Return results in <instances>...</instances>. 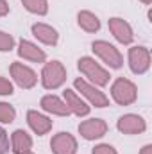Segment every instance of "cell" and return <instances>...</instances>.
Segmentation results:
<instances>
[{
    "instance_id": "7a4b0ae2",
    "label": "cell",
    "mask_w": 152,
    "mask_h": 154,
    "mask_svg": "<svg viewBox=\"0 0 152 154\" xmlns=\"http://www.w3.org/2000/svg\"><path fill=\"white\" fill-rule=\"evenodd\" d=\"M77 66H79V70L84 75L88 77L91 82H95L97 86H106L109 82V72L106 68H102L93 57H88V56L86 57H81L77 61Z\"/></svg>"
},
{
    "instance_id": "5b68a950",
    "label": "cell",
    "mask_w": 152,
    "mask_h": 154,
    "mask_svg": "<svg viewBox=\"0 0 152 154\" xmlns=\"http://www.w3.org/2000/svg\"><path fill=\"white\" fill-rule=\"evenodd\" d=\"M9 70H11V77L14 79V82H16L20 88H23V90H31V88L36 86V82H38V75H36V72H34L32 68L25 66L23 63L14 61V63H11Z\"/></svg>"
},
{
    "instance_id": "ac0fdd59",
    "label": "cell",
    "mask_w": 152,
    "mask_h": 154,
    "mask_svg": "<svg viewBox=\"0 0 152 154\" xmlns=\"http://www.w3.org/2000/svg\"><path fill=\"white\" fill-rule=\"evenodd\" d=\"M77 22H79V27L84 29L86 32H97L100 29V20L91 11H79Z\"/></svg>"
},
{
    "instance_id": "e0dca14e",
    "label": "cell",
    "mask_w": 152,
    "mask_h": 154,
    "mask_svg": "<svg viewBox=\"0 0 152 154\" xmlns=\"http://www.w3.org/2000/svg\"><path fill=\"white\" fill-rule=\"evenodd\" d=\"M32 34L45 45H57V39H59V34L54 27L47 25V23H34L32 25Z\"/></svg>"
},
{
    "instance_id": "484cf974",
    "label": "cell",
    "mask_w": 152,
    "mask_h": 154,
    "mask_svg": "<svg viewBox=\"0 0 152 154\" xmlns=\"http://www.w3.org/2000/svg\"><path fill=\"white\" fill-rule=\"evenodd\" d=\"M140 154H152V145L149 143V145H145L141 151H140Z\"/></svg>"
},
{
    "instance_id": "6da1fadb",
    "label": "cell",
    "mask_w": 152,
    "mask_h": 154,
    "mask_svg": "<svg viewBox=\"0 0 152 154\" xmlns=\"http://www.w3.org/2000/svg\"><path fill=\"white\" fill-rule=\"evenodd\" d=\"M111 97L116 104L120 106H129L136 100L138 97V88L132 81L129 79H123V77H118L111 86Z\"/></svg>"
},
{
    "instance_id": "7402d4cb",
    "label": "cell",
    "mask_w": 152,
    "mask_h": 154,
    "mask_svg": "<svg viewBox=\"0 0 152 154\" xmlns=\"http://www.w3.org/2000/svg\"><path fill=\"white\" fill-rule=\"evenodd\" d=\"M91 154H118V152H116V149H114L113 145H109V143H100V145H97V147L93 149Z\"/></svg>"
},
{
    "instance_id": "cb8c5ba5",
    "label": "cell",
    "mask_w": 152,
    "mask_h": 154,
    "mask_svg": "<svg viewBox=\"0 0 152 154\" xmlns=\"http://www.w3.org/2000/svg\"><path fill=\"white\" fill-rule=\"evenodd\" d=\"M11 93H13V84L5 77H0V95H11Z\"/></svg>"
},
{
    "instance_id": "d6986e66",
    "label": "cell",
    "mask_w": 152,
    "mask_h": 154,
    "mask_svg": "<svg viewBox=\"0 0 152 154\" xmlns=\"http://www.w3.org/2000/svg\"><path fill=\"white\" fill-rule=\"evenodd\" d=\"M22 4L25 5L27 11H31L34 14H47V11H48L47 0H22Z\"/></svg>"
},
{
    "instance_id": "44dd1931",
    "label": "cell",
    "mask_w": 152,
    "mask_h": 154,
    "mask_svg": "<svg viewBox=\"0 0 152 154\" xmlns=\"http://www.w3.org/2000/svg\"><path fill=\"white\" fill-rule=\"evenodd\" d=\"M14 47V38L7 32L0 31V52H9Z\"/></svg>"
},
{
    "instance_id": "9c48e42d",
    "label": "cell",
    "mask_w": 152,
    "mask_h": 154,
    "mask_svg": "<svg viewBox=\"0 0 152 154\" xmlns=\"http://www.w3.org/2000/svg\"><path fill=\"white\" fill-rule=\"evenodd\" d=\"M116 127L123 134H138V133H143L147 129V124H145V120L140 115L129 113V115H123V116L118 118Z\"/></svg>"
},
{
    "instance_id": "3957f363",
    "label": "cell",
    "mask_w": 152,
    "mask_h": 154,
    "mask_svg": "<svg viewBox=\"0 0 152 154\" xmlns=\"http://www.w3.org/2000/svg\"><path fill=\"white\" fill-rule=\"evenodd\" d=\"M66 81V68L59 61H50L41 70V84L47 90H56Z\"/></svg>"
},
{
    "instance_id": "8992f818",
    "label": "cell",
    "mask_w": 152,
    "mask_h": 154,
    "mask_svg": "<svg viewBox=\"0 0 152 154\" xmlns=\"http://www.w3.org/2000/svg\"><path fill=\"white\" fill-rule=\"evenodd\" d=\"M74 86H75L77 91H79L81 95H84L95 108H106V106H109V99H108L100 90H97L93 84L86 82L84 79H75V81H74Z\"/></svg>"
},
{
    "instance_id": "4fadbf2b",
    "label": "cell",
    "mask_w": 152,
    "mask_h": 154,
    "mask_svg": "<svg viewBox=\"0 0 152 154\" xmlns=\"http://www.w3.org/2000/svg\"><path fill=\"white\" fill-rule=\"evenodd\" d=\"M27 122H29L31 129H32L36 134H39V136L47 134V133L52 129V120H50L48 116L34 111V109H29V111H27Z\"/></svg>"
},
{
    "instance_id": "2e32d148",
    "label": "cell",
    "mask_w": 152,
    "mask_h": 154,
    "mask_svg": "<svg viewBox=\"0 0 152 154\" xmlns=\"http://www.w3.org/2000/svg\"><path fill=\"white\" fill-rule=\"evenodd\" d=\"M31 147H32V138L23 129H16L11 136V151L14 154H23L29 152Z\"/></svg>"
},
{
    "instance_id": "603a6c76",
    "label": "cell",
    "mask_w": 152,
    "mask_h": 154,
    "mask_svg": "<svg viewBox=\"0 0 152 154\" xmlns=\"http://www.w3.org/2000/svg\"><path fill=\"white\" fill-rule=\"evenodd\" d=\"M7 152H9V136L0 127V154H7Z\"/></svg>"
},
{
    "instance_id": "83f0119b",
    "label": "cell",
    "mask_w": 152,
    "mask_h": 154,
    "mask_svg": "<svg viewBox=\"0 0 152 154\" xmlns=\"http://www.w3.org/2000/svg\"><path fill=\"white\" fill-rule=\"evenodd\" d=\"M23 154H34V152H31V151H29V152H23Z\"/></svg>"
},
{
    "instance_id": "277c9868",
    "label": "cell",
    "mask_w": 152,
    "mask_h": 154,
    "mask_svg": "<svg viewBox=\"0 0 152 154\" xmlns=\"http://www.w3.org/2000/svg\"><path fill=\"white\" fill-rule=\"evenodd\" d=\"M91 50H93L106 65H109L111 68H120V66L123 65V57H122V54L118 52V48H116L114 45H111V43L104 41V39L93 41V43H91Z\"/></svg>"
},
{
    "instance_id": "ba28073f",
    "label": "cell",
    "mask_w": 152,
    "mask_h": 154,
    "mask_svg": "<svg viewBox=\"0 0 152 154\" xmlns=\"http://www.w3.org/2000/svg\"><path fill=\"white\" fill-rule=\"evenodd\" d=\"M79 133L84 140H99L108 133V124L102 118H90L79 124Z\"/></svg>"
},
{
    "instance_id": "5bb4252c",
    "label": "cell",
    "mask_w": 152,
    "mask_h": 154,
    "mask_svg": "<svg viewBox=\"0 0 152 154\" xmlns=\"http://www.w3.org/2000/svg\"><path fill=\"white\" fill-rule=\"evenodd\" d=\"M63 97H65V104L68 106L70 113H75L77 116H86L90 113V106L77 95L74 90H65Z\"/></svg>"
},
{
    "instance_id": "d4e9b609",
    "label": "cell",
    "mask_w": 152,
    "mask_h": 154,
    "mask_svg": "<svg viewBox=\"0 0 152 154\" xmlns=\"http://www.w3.org/2000/svg\"><path fill=\"white\" fill-rule=\"evenodd\" d=\"M9 13V5H7V2L5 0H0V16H5Z\"/></svg>"
},
{
    "instance_id": "4316f807",
    "label": "cell",
    "mask_w": 152,
    "mask_h": 154,
    "mask_svg": "<svg viewBox=\"0 0 152 154\" xmlns=\"http://www.w3.org/2000/svg\"><path fill=\"white\" fill-rule=\"evenodd\" d=\"M140 2H143L145 5H150V4H152V0H140Z\"/></svg>"
},
{
    "instance_id": "52a82bcc",
    "label": "cell",
    "mask_w": 152,
    "mask_h": 154,
    "mask_svg": "<svg viewBox=\"0 0 152 154\" xmlns=\"http://www.w3.org/2000/svg\"><path fill=\"white\" fill-rule=\"evenodd\" d=\"M129 66L132 74L141 75L150 66V52L145 47H132L129 48Z\"/></svg>"
},
{
    "instance_id": "9a60e30c",
    "label": "cell",
    "mask_w": 152,
    "mask_h": 154,
    "mask_svg": "<svg viewBox=\"0 0 152 154\" xmlns=\"http://www.w3.org/2000/svg\"><path fill=\"white\" fill-rule=\"evenodd\" d=\"M41 108L52 115H59V116H68L70 115V109L68 106L65 104V100H61L59 97L56 95H45L41 99Z\"/></svg>"
},
{
    "instance_id": "7c38bea8",
    "label": "cell",
    "mask_w": 152,
    "mask_h": 154,
    "mask_svg": "<svg viewBox=\"0 0 152 154\" xmlns=\"http://www.w3.org/2000/svg\"><path fill=\"white\" fill-rule=\"evenodd\" d=\"M18 56L23 57V59H29V61H34V63H45L47 59V54L38 48V45L27 41V39H22L20 45H18Z\"/></svg>"
},
{
    "instance_id": "ffe728a7",
    "label": "cell",
    "mask_w": 152,
    "mask_h": 154,
    "mask_svg": "<svg viewBox=\"0 0 152 154\" xmlns=\"http://www.w3.org/2000/svg\"><path fill=\"white\" fill-rule=\"evenodd\" d=\"M14 116H16V111H14V108H13L11 104L0 102V122L11 124V122L14 120Z\"/></svg>"
},
{
    "instance_id": "30bf717a",
    "label": "cell",
    "mask_w": 152,
    "mask_h": 154,
    "mask_svg": "<svg viewBox=\"0 0 152 154\" xmlns=\"http://www.w3.org/2000/svg\"><path fill=\"white\" fill-rule=\"evenodd\" d=\"M50 149L54 154H75L77 140L70 133H57L50 142Z\"/></svg>"
},
{
    "instance_id": "8fae6325",
    "label": "cell",
    "mask_w": 152,
    "mask_h": 154,
    "mask_svg": "<svg viewBox=\"0 0 152 154\" xmlns=\"http://www.w3.org/2000/svg\"><path fill=\"white\" fill-rule=\"evenodd\" d=\"M108 25H109V31L113 32V36L118 39L120 43L129 45V43L132 41V38H134L132 27H131L125 20H122V18H109Z\"/></svg>"
}]
</instances>
